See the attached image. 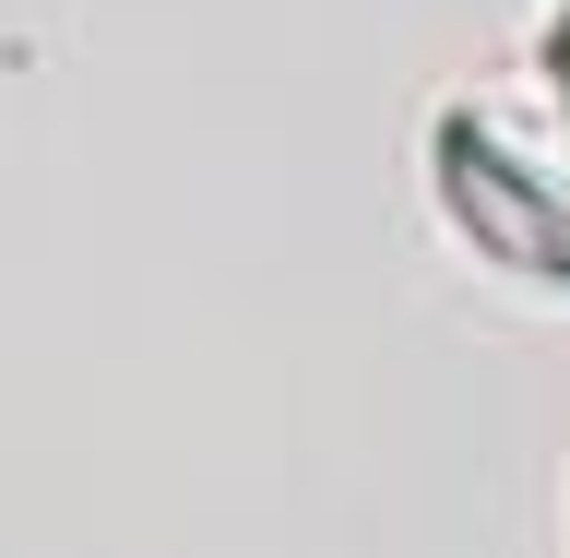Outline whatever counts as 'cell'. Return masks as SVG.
Instances as JSON below:
<instances>
[{"mask_svg":"<svg viewBox=\"0 0 570 558\" xmlns=\"http://www.w3.org/2000/svg\"><path fill=\"white\" fill-rule=\"evenodd\" d=\"M547 96L570 107V0H559V25H547Z\"/></svg>","mask_w":570,"mask_h":558,"instance_id":"2","label":"cell"},{"mask_svg":"<svg viewBox=\"0 0 570 558\" xmlns=\"http://www.w3.org/2000/svg\"><path fill=\"white\" fill-rule=\"evenodd\" d=\"M428 167H440V214H452L488 262L570 285V178L534 155V131L511 107H440Z\"/></svg>","mask_w":570,"mask_h":558,"instance_id":"1","label":"cell"}]
</instances>
